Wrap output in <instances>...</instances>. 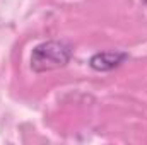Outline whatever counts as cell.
<instances>
[{"label":"cell","mask_w":147,"mask_h":145,"mask_svg":"<svg viewBox=\"0 0 147 145\" xmlns=\"http://www.w3.org/2000/svg\"><path fill=\"white\" fill-rule=\"evenodd\" d=\"M74 48L70 43L60 39H50L36 44L31 51V68L36 73L58 70L69 65Z\"/></svg>","instance_id":"1"},{"label":"cell","mask_w":147,"mask_h":145,"mask_svg":"<svg viewBox=\"0 0 147 145\" xmlns=\"http://www.w3.org/2000/svg\"><path fill=\"white\" fill-rule=\"evenodd\" d=\"M128 60V53L125 51H99L91 56L89 67L96 72H111L123 65Z\"/></svg>","instance_id":"2"}]
</instances>
